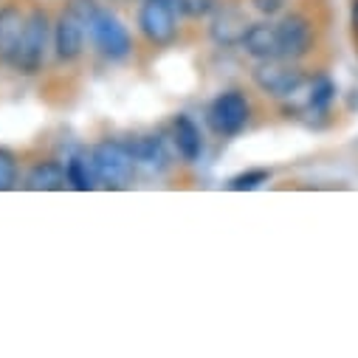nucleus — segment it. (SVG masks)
<instances>
[{
	"instance_id": "nucleus-20",
	"label": "nucleus",
	"mask_w": 358,
	"mask_h": 358,
	"mask_svg": "<svg viewBox=\"0 0 358 358\" xmlns=\"http://www.w3.org/2000/svg\"><path fill=\"white\" fill-rule=\"evenodd\" d=\"M217 9V0H184V15L187 17H206Z\"/></svg>"
},
{
	"instance_id": "nucleus-14",
	"label": "nucleus",
	"mask_w": 358,
	"mask_h": 358,
	"mask_svg": "<svg viewBox=\"0 0 358 358\" xmlns=\"http://www.w3.org/2000/svg\"><path fill=\"white\" fill-rule=\"evenodd\" d=\"M130 155L136 164L141 166H150V169H161L164 161H166V152H164V141L158 136H138L127 144Z\"/></svg>"
},
{
	"instance_id": "nucleus-2",
	"label": "nucleus",
	"mask_w": 358,
	"mask_h": 358,
	"mask_svg": "<svg viewBox=\"0 0 358 358\" xmlns=\"http://www.w3.org/2000/svg\"><path fill=\"white\" fill-rule=\"evenodd\" d=\"M251 79L262 94L274 96V99H288V96L299 94L305 85V73H302V68L294 65V59H262L251 71Z\"/></svg>"
},
{
	"instance_id": "nucleus-19",
	"label": "nucleus",
	"mask_w": 358,
	"mask_h": 358,
	"mask_svg": "<svg viewBox=\"0 0 358 358\" xmlns=\"http://www.w3.org/2000/svg\"><path fill=\"white\" fill-rule=\"evenodd\" d=\"M65 9L73 15V17H79L85 26L87 23H91L96 15H99V3H96V0H68V3H65Z\"/></svg>"
},
{
	"instance_id": "nucleus-8",
	"label": "nucleus",
	"mask_w": 358,
	"mask_h": 358,
	"mask_svg": "<svg viewBox=\"0 0 358 358\" xmlns=\"http://www.w3.org/2000/svg\"><path fill=\"white\" fill-rule=\"evenodd\" d=\"M85 31H87V26L79 17H73L68 9L57 17V23H54V51L62 62H73L82 54Z\"/></svg>"
},
{
	"instance_id": "nucleus-6",
	"label": "nucleus",
	"mask_w": 358,
	"mask_h": 358,
	"mask_svg": "<svg viewBox=\"0 0 358 358\" xmlns=\"http://www.w3.org/2000/svg\"><path fill=\"white\" fill-rule=\"evenodd\" d=\"M248 116H251V105L240 91H223L209 105V124L220 136H237L248 124Z\"/></svg>"
},
{
	"instance_id": "nucleus-15",
	"label": "nucleus",
	"mask_w": 358,
	"mask_h": 358,
	"mask_svg": "<svg viewBox=\"0 0 358 358\" xmlns=\"http://www.w3.org/2000/svg\"><path fill=\"white\" fill-rule=\"evenodd\" d=\"M65 175H68V187H73L76 192H91V189L96 187V181H99L94 164H91V161H85L82 155L68 158V164H65Z\"/></svg>"
},
{
	"instance_id": "nucleus-21",
	"label": "nucleus",
	"mask_w": 358,
	"mask_h": 358,
	"mask_svg": "<svg viewBox=\"0 0 358 358\" xmlns=\"http://www.w3.org/2000/svg\"><path fill=\"white\" fill-rule=\"evenodd\" d=\"M254 9L262 12V15H277L282 6H285V0H251Z\"/></svg>"
},
{
	"instance_id": "nucleus-3",
	"label": "nucleus",
	"mask_w": 358,
	"mask_h": 358,
	"mask_svg": "<svg viewBox=\"0 0 358 358\" xmlns=\"http://www.w3.org/2000/svg\"><path fill=\"white\" fill-rule=\"evenodd\" d=\"M91 164L96 169V178L105 187L122 189L133 181V172H136V161L127 150V144L119 141H102L94 147L91 152Z\"/></svg>"
},
{
	"instance_id": "nucleus-11",
	"label": "nucleus",
	"mask_w": 358,
	"mask_h": 358,
	"mask_svg": "<svg viewBox=\"0 0 358 358\" xmlns=\"http://www.w3.org/2000/svg\"><path fill=\"white\" fill-rule=\"evenodd\" d=\"M172 141H175V150L181 152L184 161H198L201 152H203V138H201V130L198 124L189 119V116H175L172 122Z\"/></svg>"
},
{
	"instance_id": "nucleus-13",
	"label": "nucleus",
	"mask_w": 358,
	"mask_h": 358,
	"mask_svg": "<svg viewBox=\"0 0 358 358\" xmlns=\"http://www.w3.org/2000/svg\"><path fill=\"white\" fill-rule=\"evenodd\" d=\"M65 184H68V175L59 161H40L26 178V187L34 192H57V189H65Z\"/></svg>"
},
{
	"instance_id": "nucleus-9",
	"label": "nucleus",
	"mask_w": 358,
	"mask_h": 358,
	"mask_svg": "<svg viewBox=\"0 0 358 358\" xmlns=\"http://www.w3.org/2000/svg\"><path fill=\"white\" fill-rule=\"evenodd\" d=\"M240 45L257 62L280 59V43H277V26L274 23H251Z\"/></svg>"
},
{
	"instance_id": "nucleus-17",
	"label": "nucleus",
	"mask_w": 358,
	"mask_h": 358,
	"mask_svg": "<svg viewBox=\"0 0 358 358\" xmlns=\"http://www.w3.org/2000/svg\"><path fill=\"white\" fill-rule=\"evenodd\" d=\"M17 187V158L15 152L0 147V192H9Z\"/></svg>"
},
{
	"instance_id": "nucleus-4",
	"label": "nucleus",
	"mask_w": 358,
	"mask_h": 358,
	"mask_svg": "<svg viewBox=\"0 0 358 358\" xmlns=\"http://www.w3.org/2000/svg\"><path fill=\"white\" fill-rule=\"evenodd\" d=\"M178 15L166 0H144L138 9V29L150 45H172L178 37Z\"/></svg>"
},
{
	"instance_id": "nucleus-1",
	"label": "nucleus",
	"mask_w": 358,
	"mask_h": 358,
	"mask_svg": "<svg viewBox=\"0 0 358 358\" xmlns=\"http://www.w3.org/2000/svg\"><path fill=\"white\" fill-rule=\"evenodd\" d=\"M54 40V29H51V20L45 15V9H31L26 15V23H23V34L17 40V48L9 59V65L26 76L37 73L43 65H45V57H48V45Z\"/></svg>"
},
{
	"instance_id": "nucleus-16",
	"label": "nucleus",
	"mask_w": 358,
	"mask_h": 358,
	"mask_svg": "<svg viewBox=\"0 0 358 358\" xmlns=\"http://www.w3.org/2000/svg\"><path fill=\"white\" fill-rule=\"evenodd\" d=\"M333 96H336V87H333V82L322 76V79H316V82L310 85L308 108H310V110H324V108L333 102Z\"/></svg>"
},
{
	"instance_id": "nucleus-7",
	"label": "nucleus",
	"mask_w": 358,
	"mask_h": 358,
	"mask_svg": "<svg viewBox=\"0 0 358 358\" xmlns=\"http://www.w3.org/2000/svg\"><path fill=\"white\" fill-rule=\"evenodd\" d=\"M277 26V43H280V59H299L310 51V43H313V31H310V23L302 17V15H288L282 17Z\"/></svg>"
},
{
	"instance_id": "nucleus-5",
	"label": "nucleus",
	"mask_w": 358,
	"mask_h": 358,
	"mask_svg": "<svg viewBox=\"0 0 358 358\" xmlns=\"http://www.w3.org/2000/svg\"><path fill=\"white\" fill-rule=\"evenodd\" d=\"M87 34H91L94 45L99 48L102 57L119 62L124 59L130 51H133V40H130V31L122 26V20L105 9H99V15L87 23Z\"/></svg>"
},
{
	"instance_id": "nucleus-22",
	"label": "nucleus",
	"mask_w": 358,
	"mask_h": 358,
	"mask_svg": "<svg viewBox=\"0 0 358 358\" xmlns=\"http://www.w3.org/2000/svg\"><path fill=\"white\" fill-rule=\"evenodd\" d=\"M116 3H133V0H116Z\"/></svg>"
},
{
	"instance_id": "nucleus-12",
	"label": "nucleus",
	"mask_w": 358,
	"mask_h": 358,
	"mask_svg": "<svg viewBox=\"0 0 358 358\" xmlns=\"http://www.w3.org/2000/svg\"><path fill=\"white\" fill-rule=\"evenodd\" d=\"M23 23H26V15L20 12V6L9 3L0 9V59L9 62L15 48H17V40L23 34Z\"/></svg>"
},
{
	"instance_id": "nucleus-18",
	"label": "nucleus",
	"mask_w": 358,
	"mask_h": 358,
	"mask_svg": "<svg viewBox=\"0 0 358 358\" xmlns=\"http://www.w3.org/2000/svg\"><path fill=\"white\" fill-rule=\"evenodd\" d=\"M262 184H268V172H265V169H248V172L234 175L229 187H231L234 192H248V189H257V187H262Z\"/></svg>"
},
{
	"instance_id": "nucleus-10",
	"label": "nucleus",
	"mask_w": 358,
	"mask_h": 358,
	"mask_svg": "<svg viewBox=\"0 0 358 358\" xmlns=\"http://www.w3.org/2000/svg\"><path fill=\"white\" fill-rule=\"evenodd\" d=\"M248 26H251V23L245 20L243 12H237V9H220V12L215 15L212 26H209V34H212V40H215L217 45L231 48V45H240V43H243Z\"/></svg>"
}]
</instances>
